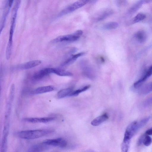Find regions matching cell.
I'll use <instances>...</instances> for the list:
<instances>
[{"instance_id":"12","label":"cell","mask_w":152,"mask_h":152,"mask_svg":"<svg viewBox=\"0 0 152 152\" xmlns=\"http://www.w3.org/2000/svg\"><path fill=\"white\" fill-rule=\"evenodd\" d=\"M113 13V10L110 9H106L99 12L96 14L95 20L100 21L110 16Z\"/></svg>"},{"instance_id":"5","label":"cell","mask_w":152,"mask_h":152,"mask_svg":"<svg viewBox=\"0 0 152 152\" xmlns=\"http://www.w3.org/2000/svg\"><path fill=\"white\" fill-rule=\"evenodd\" d=\"M42 143L49 146H52L61 148H65L67 145V141L61 137L46 140H44Z\"/></svg>"},{"instance_id":"20","label":"cell","mask_w":152,"mask_h":152,"mask_svg":"<svg viewBox=\"0 0 152 152\" xmlns=\"http://www.w3.org/2000/svg\"><path fill=\"white\" fill-rule=\"evenodd\" d=\"M152 83H149L142 87L139 89V92L142 94H147L152 91Z\"/></svg>"},{"instance_id":"26","label":"cell","mask_w":152,"mask_h":152,"mask_svg":"<svg viewBox=\"0 0 152 152\" xmlns=\"http://www.w3.org/2000/svg\"><path fill=\"white\" fill-rule=\"evenodd\" d=\"M146 17L145 15L143 13H139L134 18L132 21L134 23H136L144 19Z\"/></svg>"},{"instance_id":"25","label":"cell","mask_w":152,"mask_h":152,"mask_svg":"<svg viewBox=\"0 0 152 152\" xmlns=\"http://www.w3.org/2000/svg\"><path fill=\"white\" fill-rule=\"evenodd\" d=\"M91 86L88 85L75 91H73L70 95V96H77L80 93L84 91L89 89Z\"/></svg>"},{"instance_id":"31","label":"cell","mask_w":152,"mask_h":152,"mask_svg":"<svg viewBox=\"0 0 152 152\" xmlns=\"http://www.w3.org/2000/svg\"><path fill=\"white\" fill-rule=\"evenodd\" d=\"M145 135H151L152 134V129L151 128L147 130L145 133Z\"/></svg>"},{"instance_id":"8","label":"cell","mask_w":152,"mask_h":152,"mask_svg":"<svg viewBox=\"0 0 152 152\" xmlns=\"http://www.w3.org/2000/svg\"><path fill=\"white\" fill-rule=\"evenodd\" d=\"M41 62V61L39 60L31 61L17 65L13 67V69L17 70L27 69L37 66L40 64Z\"/></svg>"},{"instance_id":"17","label":"cell","mask_w":152,"mask_h":152,"mask_svg":"<svg viewBox=\"0 0 152 152\" xmlns=\"http://www.w3.org/2000/svg\"><path fill=\"white\" fill-rule=\"evenodd\" d=\"M134 37L136 41L140 43L145 42L147 39V34L145 31L140 30L137 31L134 34Z\"/></svg>"},{"instance_id":"19","label":"cell","mask_w":152,"mask_h":152,"mask_svg":"<svg viewBox=\"0 0 152 152\" xmlns=\"http://www.w3.org/2000/svg\"><path fill=\"white\" fill-rule=\"evenodd\" d=\"M73 91L72 87H69L61 89L57 93V96L58 98H64L70 95Z\"/></svg>"},{"instance_id":"4","label":"cell","mask_w":152,"mask_h":152,"mask_svg":"<svg viewBox=\"0 0 152 152\" xmlns=\"http://www.w3.org/2000/svg\"><path fill=\"white\" fill-rule=\"evenodd\" d=\"M89 1L86 0L77 1L64 8L59 13L58 16L61 17L73 12L82 7Z\"/></svg>"},{"instance_id":"7","label":"cell","mask_w":152,"mask_h":152,"mask_svg":"<svg viewBox=\"0 0 152 152\" xmlns=\"http://www.w3.org/2000/svg\"><path fill=\"white\" fill-rule=\"evenodd\" d=\"M6 1L4 5L2 16L0 22V35L4 26L7 17L9 12L10 8L12 6L13 2L12 0L7 1Z\"/></svg>"},{"instance_id":"14","label":"cell","mask_w":152,"mask_h":152,"mask_svg":"<svg viewBox=\"0 0 152 152\" xmlns=\"http://www.w3.org/2000/svg\"><path fill=\"white\" fill-rule=\"evenodd\" d=\"M54 89V87L51 86H42L38 88L31 91L32 94H37L50 92Z\"/></svg>"},{"instance_id":"32","label":"cell","mask_w":152,"mask_h":152,"mask_svg":"<svg viewBox=\"0 0 152 152\" xmlns=\"http://www.w3.org/2000/svg\"><path fill=\"white\" fill-rule=\"evenodd\" d=\"M83 152H94V151L91 150H88L85 151Z\"/></svg>"},{"instance_id":"16","label":"cell","mask_w":152,"mask_h":152,"mask_svg":"<svg viewBox=\"0 0 152 152\" xmlns=\"http://www.w3.org/2000/svg\"><path fill=\"white\" fill-rule=\"evenodd\" d=\"M108 118V115L104 113L94 119L91 122V124L94 126H98L107 120Z\"/></svg>"},{"instance_id":"28","label":"cell","mask_w":152,"mask_h":152,"mask_svg":"<svg viewBox=\"0 0 152 152\" xmlns=\"http://www.w3.org/2000/svg\"><path fill=\"white\" fill-rule=\"evenodd\" d=\"M145 135V134H144L140 136L137 142V144L138 145H140L143 143Z\"/></svg>"},{"instance_id":"3","label":"cell","mask_w":152,"mask_h":152,"mask_svg":"<svg viewBox=\"0 0 152 152\" xmlns=\"http://www.w3.org/2000/svg\"><path fill=\"white\" fill-rule=\"evenodd\" d=\"M83 33L81 30H77L71 34L59 36L52 40V42L55 43L65 41H75L80 37Z\"/></svg>"},{"instance_id":"27","label":"cell","mask_w":152,"mask_h":152,"mask_svg":"<svg viewBox=\"0 0 152 152\" xmlns=\"http://www.w3.org/2000/svg\"><path fill=\"white\" fill-rule=\"evenodd\" d=\"M152 140V138L150 136L145 135L143 143L145 145L148 146L151 144Z\"/></svg>"},{"instance_id":"29","label":"cell","mask_w":152,"mask_h":152,"mask_svg":"<svg viewBox=\"0 0 152 152\" xmlns=\"http://www.w3.org/2000/svg\"><path fill=\"white\" fill-rule=\"evenodd\" d=\"M117 4L118 7L124 6L127 4V2L126 1L120 0L117 1Z\"/></svg>"},{"instance_id":"9","label":"cell","mask_w":152,"mask_h":152,"mask_svg":"<svg viewBox=\"0 0 152 152\" xmlns=\"http://www.w3.org/2000/svg\"><path fill=\"white\" fill-rule=\"evenodd\" d=\"M54 68H46L42 69L33 75V79L34 80H38L42 78L47 75L53 73Z\"/></svg>"},{"instance_id":"23","label":"cell","mask_w":152,"mask_h":152,"mask_svg":"<svg viewBox=\"0 0 152 152\" xmlns=\"http://www.w3.org/2000/svg\"><path fill=\"white\" fill-rule=\"evenodd\" d=\"M118 26V23L115 22H112L104 24L103 26V28L106 30H112L116 28Z\"/></svg>"},{"instance_id":"10","label":"cell","mask_w":152,"mask_h":152,"mask_svg":"<svg viewBox=\"0 0 152 152\" xmlns=\"http://www.w3.org/2000/svg\"><path fill=\"white\" fill-rule=\"evenodd\" d=\"M55 119L54 117L42 118H26L23 119V121L31 123H47Z\"/></svg>"},{"instance_id":"15","label":"cell","mask_w":152,"mask_h":152,"mask_svg":"<svg viewBox=\"0 0 152 152\" xmlns=\"http://www.w3.org/2000/svg\"><path fill=\"white\" fill-rule=\"evenodd\" d=\"M149 1L148 0H140L138 1L129 9L127 12L128 14L129 15H132L140 8L142 4L147 3Z\"/></svg>"},{"instance_id":"13","label":"cell","mask_w":152,"mask_h":152,"mask_svg":"<svg viewBox=\"0 0 152 152\" xmlns=\"http://www.w3.org/2000/svg\"><path fill=\"white\" fill-rule=\"evenodd\" d=\"M49 146L42 142L35 144L30 147L28 152H42L48 149Z\"/></svg>"},{"instance_id":"24","label":"cell","mask_w":152,"mask_h":152,"mask_svg":"<svg viewBox=\"0 0 152 152\" xmlns=\"http://www.w3.org/2000/svg\"><path fill=\"white\" fill-rule=\"evenodd\" d=\"M15 86L14 84H12L10 91L8 102L12 104L14 97Z\"/></svg>"},{"instance_id":"22","label":"cell","mask_w":152,"mask_h":152,"mask_svg":"<svg viewBox=\"0 0 152 152\" xmlns=\"http://www.w3.org/2000/svg\"><path fill=\"white\" fill-rule=\"evenodd\" d=\"M131 140L124 138L121 145V152H128Z\"/></svg>"},{"instance_id":"30","label":"cell","mask_w":152,"mask_h":152,"mask_svg":"<svg viewBox=\"0 0 152 152\" xmlns=\"http://www.w3.org/2000/svg\"><path fill=\"white\" fill-rule=\"evenodd\" d=\"M151 103L152 98H150L145 102L144 104V106L145 107H147L150 105L151 104Z\"/></svg>"},{"instance_id":"1","label":"cell","mask_w":152,"mask_h":152,"mask_svg":"<svg viewBox=\"0 0 152 152\" xmlns=\"http://www.w3.org/2000/svg\"><path fill=\"white\" fill-rule=\"evenodd\" d=\"M54 131L53 129H51L27 130L16 132L15 135L21 139L31 140L41 137Z\"/></svg>"},{"instance_id":"11","label":"cell","mask_w":152,"mask_h":152,"mask_svg":"<svg viewBox=\"0 0 152 152\" xmlns=\"http://www.w3.org/2000/svg\"><path fill=\"white\" fill-rule=\"evenodd\" d=\"M152 70V67L151 66L145 72L143 76L134 83L133 87L134 88L137 89L140 87L142 83L151 75Z\"/></svg>"},{"instance_id":"6","label":"cell","mask_w":152,"mask_h":152,"mask_svg":"<svg viewBox=\"0 0 152 152\" xmlns=\"http://www.w3.org/2000/svg\"><path fill=\"white\" fill-rule=\"evenodd\" d=\"M9 123L4 122L1 140V152H7V137L9 129Z\"/></svg>"},{"instance_id":"2","label":"cell","mask_w":152,"mask_h":152,"mask_svg":"<svg viewBox=\"0 0 152 152\" xmlns=\"http://www.w3.org/2000/svg\"><path fill=\"white\" fill-rule=\"evenodd\" d=\"M146 124L147 121L144 118L139 121L133 122L126 128L124 138L131 140L137 132Z\"/></svg>"},{"instance_id":"21","label":"cell","mask_w":152,"mask_h":152,"mask_svg":"<svg viewBox=\"0 0 152 152\" xmlns=\"http://www.w3.org/2000/svg\"><path fill=\"white\" fill-rule=\"evenodd\" d=\"M54 73L62 76L72 75V74L71 72L59 68H54Z\"/></svg>"},{"instance_id":"18","label":"cell","mask_w":152,"mask_h":152,"mask_svg":"<svg viewBox=\"0 0 152 152\" xmlns=\"http://www.w3.org/2000/svg\"><path fill=\"white\" fill-rule=\"evenodd\" d=\"M85 54V53L81 52L76 54L72 55L65 61L61 65L62 66H65L70 65L75 61L78 58Z\"/></svg>"}]
</instances>
